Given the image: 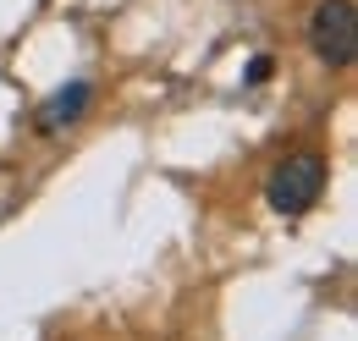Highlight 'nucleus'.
Here are the masks:
<instances>
[{
  "label": "nucleus",
  "instance_id": "f257e3e1",
  "mask_svg": "<svg viewBox=\"0 0 358 341\" xmlns=\"http://www.w3.org/2000/svg\"><path fill=\"white\" fill-rule=\"evenodd\" d=\"M320 193H325V154H320V149L287 154L265 182V198H270L275 215H309L314 204H320Z\"/></svg>",
  "mask_w": 358,
  "mask_h": 341
},
{
  "label": "nucleus",
  "instance_id": "f03ea898",
  "mask_svg": "<svg viewBox=\"0 0 358 341\" xmlns=\"http://www.w3.org/2000/svg\"><path fill=\"white\" fill-rule=\"evenodd\" d=\"M309 50L325 66H353L358 55V17L348 0H320L309 17Z\"/></svg>",
  "mask_w": 358,
  "mask_h": 341
},
{
  "label": "nucleus",
  "instance_id": "7ed1b4c3",
  "mask_svg": "<svg viewBox=\"0 0 358 341\" xmlns=\"http://www.w3.org/2000/svg\"><path fill=\"white\" fill-rule=\"evenodd\" d=\"M89 105H94V83H83V78H78V83H66V88H55V94H50V105L39 110V127H45V132L72 127Z\"/></svg>",
  "mask_w": 358,
  "mask_h": 341
},
{
  "label": "nucleus",
  "instance_id": "20e7f679",
  "mask_svg": "<svg viewBox=\"0 0 358 341\" xmlns=\"http://www.w3.org/2000/svg\"><path fill=\"white\" fill-rule=\"evenodd\" d=\"M270 78V55H259V61H254V72H248V83H265Z\"/></svg>",
  "mask_w": 358,
  "mask_h": 341
}]
</instances>
